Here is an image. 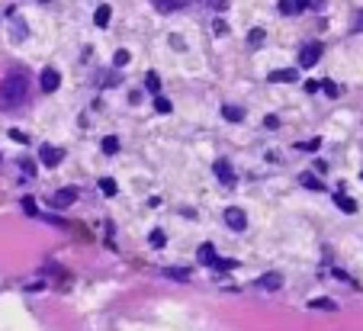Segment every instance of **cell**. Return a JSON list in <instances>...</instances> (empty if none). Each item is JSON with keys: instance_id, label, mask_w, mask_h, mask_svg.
Returning a JSON list of instances; mask_svg holds the SVG:
<instances>
[{"instance_id": "cell-1", "label": "cell", "mask_w": 363, "mask_h": 331, "mask_svg": "<svg viewBox=\"0 0 363 331\" xmlns=\"http://www.w3.org/2000/svg\"><path fill=\"white\" fill-rule=\"evenodd\" d=\"M29 96V77L23 71H13L7 74L4 84H0V109H19Z\"/></svg>"}, {"instance_id": "cell-2", "label": "cell", "mask_w": 363, "mask_h": 331, "mask_svg": "<svg viewBox=\"0 0 363 331\" xmlns=\"http://www.w3.org/2000/svg\"><path fill=\"white\" fill-rule=\"evenodd\" d=\"M325 52V45L321 42H309V45H302V52H299V68H312L315 61L321 58Z\"/></svg>"}, {"instance_id": "cell-3", "label": "cell", "mask_w": 363, "mask_h": 331, "mask_svg": "<svg viewBox=\"0 0 363 331\" xmlns=\"http://www.w3.org/2000/svg\"><path fill=\"white\" fill-rule=\"evenodd\" d=\"M74 200H77V187H65V190H55L48 203H52L55 209H68V206H74Z\"/></svg>"}, {"instance_id": "cell-4", "label": "cell", "mask_w": 363, "mask_h": 331, "mask_svg": "<svg viewBox=\"0 0 363 331\" xmlns=\"http://www.w3.org/2000/svg\"><path fill=\"white\" fill-rule=\"evenodd\" d=\"M257 289H264V293H276V289H283V274H260L257 277Z\"/></svg>"}, {"instance_id": "cell-5", "label": "cell", "mask_w": 363, "mask_h": 331, "mask_svg": "<svg viewBox=\"0 0 363 331\" xmlns=\"http://www.w3.org/2000/svg\"><path fill=\"white\" fill-rule=\"evenodd\" d=\"M62 158H65V151H62V148H55V145H42V148H39V161H42L45 167L62 164Z\"/></svg>"}, {"instance_id": "cell-6", "label": "cell", "mask_w": 363, "mask_h": 331, "mask_svg": "<svg viewBox=\"0 0 363 331\" xmlns=\"http://www.w3.org/2000/svg\"><path fill=\"white\" fill-rule=\"evenodd\" d=\"M58 84H62V74H58L55 68H42V74H39V87H42L45 93H52V90H58Z\"/></svg>"}, {"instance_id": "cell-7", "label": "cell", "mask_w": 363, "mask_h": 331, "mask_svg": "<svg viewBox=\"0 0 363 331\" xmlns=\"http://www.w3.org/2000/svg\"><path fill=\"white\" fill-rule=\"evenodd\" d=\"M212 174L219 177L225 187H235V167L228 164V161H215V164H212Z\"/></svg>"}, {"instance_id": "cell-8", "label": "cell", "mask_w": 363, "mask_h": 331, "mask_svg": "<svg viewBox=\"0 0 363 331\" xmlns=\"http://www.w3.org/2000/svg\"><path fill=\"white\" fill-rule=\"evenodd\" d=\"M225 225L228 228H235V231H241L248 225V216H245V209H238V206H232V209H225Z\"/></svg>"}, {"instance_id": "cell-9", "label": "cell", "mask_w": 363, "mask_h": 331, "mask_svg": "<svg viewBox=\"0 0 363 331\" xmlns=\"http://www.w3.org/2000/svg\"><path fill=\"white\" fill-rule=\"evenodd\" d=\"M309 309L312 312H337V302L325 299V296H315V299H309Z\"/></svg>"}, {"instance_id": "cell-10", "label": "cell", "mask_w": 363, "mask_h": 331, "mask_svg": "<svg viewBox=\"0 0 363 331\" xmlns=\"http://www.w3.org/2000/svg\"><path fill=\"white\" fill-rule=\"evenodd\" d=\"M334 206H337L341 212H347V216H354V212H357V203L350 200L347 193H334Z\"/></svg>"}, {"instance_id": "cell-11", "label": "cell", "mask_w": 363, "mask_h": 331, "mask_svg": "<svg viewBox=\"0 0 363 331\" xmlns=\"http://www.w3.org/2000/svg\"><path fill=\"white\" fill-rule=\"evenodd\" d=\"M151 4H154V10H158V13H174V10H180L187 0H151Z\"/></svg>"}, {"instance_id": "cell-12", "label": "cell", "mask_w": 363, "mask_h": 331, "mask_svg": "<svg viewBox=\"0 0 363 331\" xmlns=\"http://www.w3.org/2000/svg\"><path fill=\"white\" fill-rule=\"evenodd\" d=\"M299 74H296V68H283V71H273L270 74V81H276V84H293Z\"/></svg>"}, {"instance_id": "cell-13", "label": "cell", "mask_w": 363, "mask_h": 331, "mask_svg": "<svg viewBox=\"0 0 363 331\" xmlns=\"http://www.w3.org/2000/svg\"><path fill=\"white\" fill-rule=\"evenodd\" d=\"M110 20H113V10L110 7H96V13H93V23H96V26H110Z\"/></svg>"}, {"instance_id": "cell-14", "label": "cell", "mask_w": 363, "mask_h": 331, "mask_svg": "<svg viewBox=\"0 0 363 331\" xmlns=\"http://www.w3.org/2000/svg\"><path fill=\"white\" fill-rule=\"evenodd\" d=\"M222 116H225L228 122H241V119H245V109H241V106H232V103H228V106H222Z\"/></svg>"}, {"instance_id": "cell-15", "label": "cell", "mask_w": 363, "mask_h": 331, "mask_svg": "<svg viewBox=\"0 0 363 331\" xmlns=\"http://www.w3.org/2000/svg\"><path fill=\"white\" fill-rule=\"evenodd\" d=\"M212 267H215V270H235V257H212V261H209Z\"/></svg>"}, {"instance_id": "cell-16", "label": "cell", "mask_w": 363, "mask_h": 331, "mask_svg": "<svg viewBox=\"0 0 363 331\" xmlns=\"http://www.w3.org/2000/svg\"><path fill=\"white\" fill-rule=\"evenodd\" d=\"M212 257H215V248H212V244H199V248H196V261H199V264H209Z\"/></svg>"}, {"instance_id": "cell-17", "label": "cell", "mask_w": 363, "mask_h": 331, "mask_svg": "<svg viewBox=\"0 0 363 331\" xmlns=\"http://www.w3.org/2000/svg\"><path fill=\"white\" fill-rule=\"evenodd\" d=\"M299 183H302L306 190H325V187H321V180H318V177H312V174H299Z\"/></svg>"}, {"instance_id": "cell-18", "label": "cell", "mask_w": 363, "mask_h": 331, "mask_svg": "<svg viewBox=\"0 0 363 331\" xmlns=\"http://www.w3.org/2000/svg\"><path fill=\"white\" fill-rule=\"evenodd\" d=\"M145 87H148L151 93H158L161 90V77L154 74V71H148V74H145Z\"/></svg>"}, {"instance_id": "cell-19", "label": "cell", "mask_w": 363, "mask_h": 331, "mask_svg": "<svg viewBox=\"0 0 363 331\" xmlns=\"http://www.w3.org/2000/svg\"><path fill=\"white\" fill-rule=\"evenodd\" d=\"M276 7H280V13H283V16H296V13H299L296 0H280V4H276Z\"/></svg>"}, {"instance_id": "cell-20", "label": "cell", "mask_w": 363, "mask_h": 331, "mask_svg": "<svg viewBox=\"0 0 363 331\" xmlns=\"http://www.w3.org/2000/svg\"><path fill=\"white\" fill-rule=\"evenodd\" d=\"M116 190H119V187H116L113 177H103V180H100V193H103V196H116Z\"/></svg>"}, {"instance_id": "cell-21", "label": "cell", "mask_w": 363, "mask_h": 331, "mask_svg": "<svg viewBox=\"0 0 363 331\" xmlns=\"http://www.w3.org/2000/svg\"><path fill=\"white\" fill-rule=\"evenodd\" d=\"M264 39H267V35H264V29H251V32H248V45H251V48L264 45Z\"/></svg>"}, {"instance_id": "cell-22", "label": "cell", "mask_w": 363, "mask_h": 331, "mask_svg": "<svg viewBox=\"0 0 363 331\" xmlns=\"http://www.w3.org/2000/svg\"><path fill=\"white\" fill-rule=\"evenodd\" d=\"M154 109H158L161 116H167V113H171L174 106H171V100H167V96H154Z\"/></svg>"}, {"instance_id": "cell-23", "label": "cell", "mask_w": 363, "mask_h": 331, "mask_svg": "<svg viewBox=\"0 0 363 331\" xmlns=\"http://www.w3.org/2000/svg\"><path fill=\"white\" fill-rule=\"evenodd\" d=\"M129 61H132V55L126 52V48H119V52L113 55V65H116V68H126V65H129Z\"/></svg>"}, {"instance_id": "cell-24", "label": "cell", "mask_w": 363, "mask_h": 331, "mask_svg": "<svg viewBox=\"0 0 363 331\" xmlns=\"http://www.w3.org/2000/svg\"><path fill=\"white\" fill-rule=\"evenodd\" d=\"M164 277L180 280V283H187V280H190V274H187V270H177V267H167V270H164Z\"/></svg>"}, {"instance_id": "cell-25", "label": "cell", "mask_w": 363, "mask_h": 331, "mask_svg": "<svg viewBox=\"0 0 363 331\" xmlns=\"http://www.w3.org/2000/svg\"><path fill=\"white\" fill-rule=\"evenodd\" d=\"M148 241L154 244V248H164V244H167V238H164V231H161V228H154L151 235H148Z\"/></svg>"}, {"instance_id": "cell-26", "label": "cell", "mask_w": 363, "mask_h": 331, "mask_svg": "<svg viewBox=\"0 0 363 331\" xmlns=\"http://www.w3.org/2000/svg\"><path fill=\"white\" fill-rule=\"evenodd\" d=\"M321 90L328 93V96H341V87H337L334 81H321Z\"/></svg>"}, {"instance_id": "cell-27", "label": "cell", "mask_w": 363, "mask_h": 331, "mask_svg": "<svg viewBox=\"0 0 363 331\" xmlns=\"http://www.w3.org/2000/svg\"><path fill=\"white\" fill-rule=\"evenodd\" d=\"M7 135L13 139V142H19V145H26V142H29V135H26V132H19V129H10Z\"/></svg>"}, {"instance_id": "cell-28", "label": "cell", "mask_w": 363, "mask_h": 331, "mask_svg": "<svg viewBox=\"0 0 363 331\" xmlns=\"http://www.w3.org/2000/svg\"><path fill=\"white\" fill-rule=\"evenodd\" d=\"M23 209H26V216H39V206H35V200H23Z\"/></svg>"}, {"instance_id": "cell-29", "label": "cell", "mask_w": 363, "mask_h": 331, "mask_svg": "<svg viewBox=\"0 0 363 331\" xmlns=\"http://www.w3.org/2000/svg\"><path fill=\"white\" fill-rule=\"evenodd\" d=\"M103 151H106V154H113V151H119V142H116L113 135H110V139H103Z\"/></svg>"}, {"instance_id": "cell-30", "label": "cell", "mask_w": 363, "mask_h": 331, "mask_svg": "<svg viewBox=\"0 0 363 331\" xmlns=\"http://www.w3.org/2000/svg\"><path fill=\"white\" fill-rule=\"evenodd\" d=\"M318 145H321L318 139H312V142H299V145H296V148H299V151H315V148H318Z\"/></svg>"}, {"instance_id": "cell-31", "label": "cell", "mask_w": 363, "mask_h": 331, "mask_svg": "<svg viewBox=\"0 0 363 331\" xmlns=\"http://www.w3.org/2000/svg\"><path fill=\"white\" fill-rule=\"evenodd\" d=\"M302 87H306V93H318L321 90V81H306Z\"/></svg>"}, {"instance_id": "cell-32", "label": "cell", "mask_w": 363, "mask_h": 331, "mask_svg": "<svg viewBox=\"0 0 363 331\" xmlns=\"http://www.w3.org/2000/svg\"><path fill=\"white\" fill-rule=\"evenodd\" d=\"M209 7H212V10H219V13H222V10H228V0H209Z\"/></svg>"}, {"instance_id": "cell-33", "label": "cell", "mask_w": 363, "mask_h": 331, "mask_svg": "<svg viewBox=\"0 0 363 331\" xmlns=\"http://www.w3.org/2000/svg\"><path fill=\"white\" fill-rule=\"evenodd\" d=\"M215 35H228V26H225V23L219 20V23H215Z\"/></svg>"}, {"instance_id": "cell-34", "label": "cell", "mask_w": 363, "mask_h": 331, "mask_svg": "<svg viewBox=\"0 0 363 331\" xmlns=\"http://www.w3.org/2000/svg\"><path fill=\"white\" fill-rule=\"evenodd\" d=\"M354 26H357V32H363V10L357 13V20H354Z\"/></svg>"}, {"instance_id": "cell-35", "label": "cell", "mask_w": 363, "mask_h": 331, "mask_svg": "<svg viewBox=\"0 0 363 331\" xmlns=\"http://www.w3.org/2000/svg\"><path fill=\"white\" fill-rule=\"evenodd\" d=\"M309 4H312V0H296V7H299V13H302V10H306Z\"/></svg>"}, {"instance_id": "cell-36", "label": "cell", "mask_w": 363, "mask_h": 331, "mask_svg": "<svg viewBox=\"0 0 363 331\" xmlns=\"http://www.w3.org/2000/svg\"><path fill=\"white\" fill-rule=\"evenodd\" d=\"M39 4H52V0H39Z\"/></svg>"}]
</instances>
